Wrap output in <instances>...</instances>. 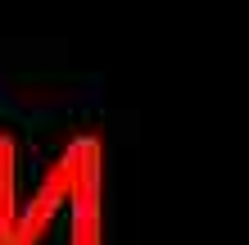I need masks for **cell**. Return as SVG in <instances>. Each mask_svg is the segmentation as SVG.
<instances>
[{"label": "cell", "instance_id": "1", "mask_svg": "<svg viewBox=\"0 0 249 245\" xmlns=\"http://www.w3.org/2000/svg\"><path fill=\"white\" fill-rule=\"evenodd\" d=\"M72 141L59 150V159L46 168L32 191H23V150L14 132L0 127V245H41L46 232L59 223V213H68L72 195Z\"/></svg>", "mask_w": 249, "mask_h": 245}, {"label": "cell", "instance_id": "2", "mask_svg": "<svg viewBox=\"0 0 249 245\" xmlns=\"http://www.w3.org/2000/svg\"><path fill=\"white\" fill-rule=\"evenodd\" d=\"M72 195H68V245H105V136H72Z\"/></svg>", "mask_w": 249, "mask_h": 245}]
</instances>
